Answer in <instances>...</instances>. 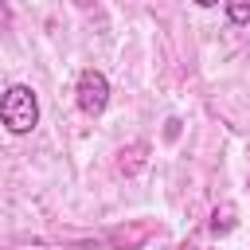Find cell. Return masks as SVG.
<instances>
[{
	"label": "cell",
	"instance_id": "1",
	"mask_svg": "<svg viewBox=\"0 0 250 250\" xmlns=\"http://www.w3.org/2000/svg\"><path fill=\"white\" fill-rule=\"evenodd\" d=\"M0 125H4L12 137H27V133L39 125V98H35L31 86L12 82V86L0 94Z\"/></svg>",
	"mask_w": 250,
	"mask_h": 250
},
{
	"label": "cell",
	"instance_id": "2",
	"mask_svg": "<svg viewBox=\"0 0 250 250\" xmlns=\"http://www.w3.org/2000/svg\"><path fill=\"white\" fill-rule=\"evenodd\" d=\"M74 102H78V109H82L86 117H102L105 105H109V78H105L102 70L86 66V70L78 74V82H74Z\"/></svg>",
	"mask_w": 250,
	"mask_h": 250
},
{
	"label": "cell",
	"instance_id": "3",
	"mask_svg": "<svg viewBox=\"0 0 250 250\" xmlns=\"http://www.w3.org/2000/svg\"><path fill=\"white\" fill-rule=\"evenodd\" d=\"M223 8H227V20L234 27H246L250 23V0H223Z\"/></svg>",
	"mask_w": 250,
	"mask_h": 250
},
{
	"label": "cell",
	"instance_id": "4",
	"mask_svg": "<svg viewBox=\"0 0 250 250\" xmlns=\"http://www.w3.org/2000/svg\"><path fill=\"white\" fill-rule=\"evenodd\" d=\"M195 4H199V8H215L219 0H195Z\"/></svg>",
	"mask_w": 250,
	"mask_h": 250
}]
</instances>
